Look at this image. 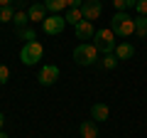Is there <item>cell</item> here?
<instances>
[{
	"instance_id": "ffe728a7",
	"label": "cell",
	"mask_w": 147,
	"mask_h": 138,
	"mask_svg": "<svg viewBox=\"0 0 147 138\" xmlns=\"http://www.w3.org/2000/svg\"><path fill=\"white\" fill-rule=\"evenodd\" d=\"M113 5H115L118 12H125L127 8H132V3H130V0H113Z\"/></svg>"
},
{
	"instance_id": "5bb4252c",
	"label": "cell",
	"mask_w": 147,
	"mask_h": 138,
	"mask_svg": "<svg viewBox=\"0 0 147 138\" xmlns=\"http://www.w3.org/2000/svg\"><path fill=\"white\" fill-rule=\"evenodd\" d=\"M66 5H69V0H44V8H47V12H52V15H59Z\"/></svg>"
},
{
	"instance_id": "cb8c5ba5",
	"label": "cell",
	"mask_w": 147,
	"mask_h": 138,
	"mask_svg": "<svg viewBox=\"0 0 147 138\" xmlns=\"http://www.w3.org/2000/svg\"><path fill=\"white\" fill-rule=\"evenodd\" d=\"M12 0H0V8H5V5H10Z\"/></svg>"
},
{
	"instance_id": "30bf717a",
	"label": "cell",
	"mask_w": 147,
	"mask_h": 138,
	"mask_svg": "<svg viewBox=\"0 0 147 138\" xmlns=\"http://www.w3.org/2000/svg\"><path fill=\"white\" fill-rule=\"evenodd\" d=\"M108 116H110V109L105 106V104H93V106H91V118H93L96 123L108 121Z\"/></svg>"
},
{
	"instance_id": "8fae6325",
	"label": "cell",
	"mask_w": 147,
	"mask_h": 138,
	"mask_svg": "<svg viewBox=\"0 0 147 138\" xmlns=\"http://www.w3.org/2000/svg\"><path fill=\"white\" fill-rule=\"evenodd\" d=\"M79 131H81V138H98V123L91 118V121H84L79 126Z\"/></svg>"
},
{
	"instance_id": "484cf974",
	"label": "cell",
	"mask_w": 147,
	"mask_h": 138,
	"mask_svg": "<svg viewBox=\"0 0 147 138\" xmlns=\"http://www.w3.org/2000/svg\"><path fill=\"white\" fill-rule=\"evenodd\" d=\"M130 3H132V8H135V5H137V3H140V0H130Z\"/></svg>"
},
{
	"instance_id": "83f0119b",
	"label": "cell",
	"mask_w": 147,
	"mask_h": 138,
	"mask_svg": "<svg viewBox=\"0 0 147 138\" xmlns=\"http://www.w3.org/2000/svg\"><path fill=\"white\" fill-rule=\"evenodd\" d=\"M100 3H103V0H100Z\"/></svg>"
},
{
	"instance_id": "8992f818",
	"label": "cell",
	"mask_w": 147,
	"mask_h": 138,
	"mask_svg": "<svg viewBox=\"0 0 147 138\" xmlns=\"http://www.w3.org/2000/svg\"><path fill=\"white\" fill-rule=\"evenodd\" d=\"M81 12H84V20L93 22V20H98L100 12H103V3H100V0H84Z\"/></svg>"
},
{
	"instance_id": "9a60e30c",
	"label": "cell",
	"mask_w": 147,
	"mask_h": 138,
	"mask_svg": "<svg viewBox=\"0 0 147 138\" xmlns=\"http://www.w3.org/2000/svg\"><path fill=\"white\" fill-rule=\"evenodd\" d=\"M135 35L137 37H147V17H142V15L135 17Z\"/></svg>"
},
{
	"instance_id": "9c48e42d",
	"label": "cell",
	"mask_w": 147,
	"mask_h": 138,
	"mask_svg": "<svg viewBox=\"0 0 147 138\" xmlns=\"http://www.w3.org/2000/svg\"><path fill=\"white\" fill-rule=\"evenodd\" d=\"M27 15H30V22H44V17H47V8H44V3H34V5H30Z\"/></svg>"
},
{
	"instance_id": "277c9868",
	"label": "cell",
	"mask_w": 147,
	"mask_h": 138,
	"mask_svg": "<svg viewBox=\"0 0 147 138\" xmlns=\"http://www.w3.org/2000/svg\"><path fill=\"white\" fill-rule=\"evenodd\" d=\"M42 54H44V47L39 42H25L22 44V49H20V62L22 64H27V67H34L39 59H42Z\"/></svg>"
},
{
	"instance_id": "7c38bea8",
	"label": "cell",
	"mask_w": 147,
	"mask_h": 138,
	"mask_svg": "<svg viewBox=\"0 0 147 138\" xmlns=\"http://www.w3.org/2000/svg\"><path fill=\"white\" fill-rule=\"evenodd\" d=\"M113 54H115L118 59H132V57H135V47H132L130 42H120Z\"/></svg>"
},
{
	"instance_id": "d6986e66",
	"label": "cell",
	"mask_w": 147,
	"mask_h": 138,
	"mask_svg": "<svg viewBox=\"0 0 147 138\" xmlns=\"http://www.w3.org/2000/svg\"><path fill=\"white\" fill-rule=\"evenodd\" d=\"M12 22H15V27L20 30V27H25L27 22H30V15H27L25 10H20V12H15V20H12Z\"/></svg>"
},
{
	"instance_id": "7402d4cb",
	"label": "cell",
	"mask_w": 147,
	"mask_h": 138,
	"mask_svg": "<svg viewBox=\"0 0 147 138\" xmlns=\"http://www.w3.org/2000/svg\"><path fill=\"white\" fill-rule=\"evenodd\" d=\"M135 10H137V15H142V17H147V0H140L135 5Z\"/></svg>"
},
{
	"instance_id": "603a6c76",
	"label": "cell",
	"mask_w": 147,
	"mask_h": 138,
	"mask_svg": "<svg viewBox=\"0 0 147 138\" xmlns=\"http://www.w3.org/2000/svg\"><path fill=\"white\" fill-rule=\"evenodd\" d=\"M84 5V0H69V8H81Z\"/></svg>"
},
{
	"instance_id": "ac0fdd59",
	"label": "cell",
	"mask_w": 147,
	"mask_h": 138,
	"mask_svg": "<svg viewBox=\"0 0 147 138\" xmlns=\"http://www.w3.org/2000/svg\"><path fill=\"white\" fill-rule=\"evenodd\" d=\"M12 20H15V10L10 5L0 8V22H12Z\"/></svg>"
},
{
	"instance_id": "e0dca14e",
	"label": "cell",
	"mask_w": 147,
	"mask_h": 138,
	"mask_svg": "<svg viewBox=\"0 0 147 138\" xmlns=\"http://www.w3.org/2000/svg\"><path fill=\"white\" fill-rule=\"evenodd\" d=\"M17 37H20V40H25V42H34L37 32L32 30V27H20V30H17Z\"/></svg>"
},
{
	"instance_id": "4fadbf2b",
	"label": "cell",
	"mask_w": 147,
	"mask_h": 138,
	"mask_svg": "<svg viewBox=\"0 0 147 138\" xmlns=\"http://www.w3.org/2000/svg\"><path fill=\"white\" fill-rule=\"evenodd\" d=\"M64 20H66V25H79L81 20H84V12H81V8H69L66 12H64Z\"/></svg>"
},
{
	"instance_id": "5b68a950",
	"label": "cell",
	"mask_w": 147,
	"mask_h": 138,
	"mask_svg": "<svg viewBox=\"0 0 147 138\" xmlns=\"http://www.w3.org/2000/svg\"><path fill=\"white\" fill-rule=\"evenodd\" d=\"M42 27H44L47 35H59L66 27V20H64V15H47L44 22H42Z\"/></svg>"
},
{
	"instance_id": "52a82bcc",
	"label": "cell",
	"mask_w": 147,
	"mask_h": 138,
	"mask_svg": "<svg viewBox=\"0 0 147 138\" xmlns=\"http://www.w3.org/2000/svg\"><path fill=\"white\" fill-rule=\"evenodd\" d=\"M57 79H59V67L57 64H44V67L39 69V84L42 86L57 84Z\"/></svg>"
},
{
	"instance_id": "d4e9b609",
	"label": "cell",
	"mask_w": 147,
	"mask_h": 138,
	"mask_svg": "<svg viewBox=\"0 0 147 138\" xmlns=\"http://www.w3.org/2000/svg\"><path fill=\"white\" fill-rule=\"evenodd\" d=\"M3 123H5V116H3V111H0V128H3Z\"/></svg>"
},
{
	"instance_id": "4316f807",
	"label": "cell",
	"mask_w": 147,
	"mask_h": 138,
	"mask_svg": "<svg viewBox=\"0 0 147 138\" xmlns=\"http://www.w3.org/2000/svg\"><path fill=\"white\" fill-rule=\"evenodd\" d=\"M0 138H7V136H5V133H3V131H0Z\"/></svg>"
},
{
	"instance_id": "44dd1931",
	"label": "cell",
	"mask_w": 147,
	"mask_h": 138,
	"mask_svg": "<svg viewBox=\"0 0 147 138\" xmlns=\"http://www.w3.org/2000/svg\"><path fill=\"white\" fill-rule=\"evenodd\" d=\"M7 79H10V69L5 64H0V84H7Z\"/></svg>"
},
{
	"instance_id": "6da1fadb",
	"label": "cell",
	"mask_w": 147,
	"mask_h": 138,
	"mask_svg": "<svg viewBox=\"0 0 147 138\" xmlns=\"http://www.w3.org/2000/svg\"><path fill=\"white\" fill-rule=\"evenodd\" d=\"M110 30L115 37H130L135 35V17H130L127 12H115V15L110 17Z\"/></svg>"
},
{
	"instance_id": "2e32d148",
	"label": "cell",
	"mask_w": 147,
	"mask_h": 138,
	"mask_svg": "<svg viewBox=\"0 0 147 138\" xmlns=\"http://www.w3.org/2000/svg\"><path fill=\"white\" fill-rule=\"evenodd\" d=\"M118 62H120V59H118L113 52H110V54H103V59H100V67L110 72V69H115V67H118Z\"/></svg>"
},
{
	"instance_id": "7a4b0ae2",
	"label": "cell",
	"mask_w": 147,
	"mask_h": 138,
	"mask_svg": "<svg viewBox=\"0 0 147 138\" xmlns=\"http://www.w3.org/2000/svg\"><path fill=\"white\" fill-rule=\"evenodd\" d=\"M93 47L98 49V54H110V52H115L118 42H115V35H113V30H110V27L96 30V35H93Z\"/></svg>"
},
{
	"instance_id": "3957f363",
	"label": "cell",
	"mask_w": 147,
	"mask_h": 138,
	"mask_svg": "<svg viewBox=\"0 0 147 138\" xmlns=\"http://www.w3.org/2000/svg\"><path fill=\"white\" fill-rule=\"evenodd\" d=\"M96 59H98V49L93 47V42H81L74 49V62L79 67H91V64H96Z\"/></svg>"
},
{
	"instance_id": "ba28073f",
	"label": "cell",
	"mask_w": 147,
	"mask_h": 138,
	"mask_svg": "<svg viewBox=\"0 0 147 138\" xmlns=\"http://www.w3.org/2000/svg\"><path fill=\"white\" fill-rule=\"evenodd\" d=\"M74 35H76V40H93V35H96V27H93V22H88V20H81L79 25L74 27Z\"/></svg>"
}]
</instances>
